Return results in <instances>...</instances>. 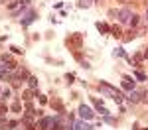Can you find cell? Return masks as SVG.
<instances>
[{
	"instance_id": "cell-1",
	"label": "cell",
	"mask_w": 148,
	"mask_h": 130,
	"mask_svg": "<svg viewBox=\"0 0 148 130\" xmlns=\"http://www.w3.org/2000/svg\"><path fill=\"white\" fill-rule=\"evenodd\" d=\"M65 46H67L69 49H73V51H79L81 47H83V34H79V32L69 34L67 39H65Z\"/></svg>"
},
{
	"instance_id": "cell-2",
	"label": "cell",
	"mask_w": 148,
	"mask_h": 130,
	"mask_svg": "<svg viewBox=\"0 0 148 130\" xmlns=\"http://www.w3.org/2000/svg\"><path fill=\"white\" fill-rule=\"evenodd\" d=\"M99 91H101V93H105V95H109V97H113L116 103H121V101H123L121 91H116V89H114V87H111L109 83H103L101 81V83H99Z\"/></svg>"
},
{
	"instance_id": "cell-3",
	"label": "cell",
	"mask_w": 148,
	"mask_h": 130,
	"mask_svg": "<svg viewBox=\"0 0 148 130\" xmlns=\"http://www.w3.org/2000/svg\"><path fill=\"white\" fill-rule=\"evenodd\" d=\"M79 114H81V118H85V120H91V118L95 116V112H93L87 105H81L79 106Z\"/></svg>"
},
{
	"instance_id": "cell-4",
	"label": "cell",
	"mask_w": 148,
	"mask_h": 130,
	"mask_svg": "<svg viewBox=\"0 0 148 130\" xmlns=\"http://www.w3.org/2000/svg\"><path fill=\"white\" fill-rule=\"evenodd\" d=\"M36 16H38V14H36V10H28L22 16V26H30V24L36 20Z\"/></svg>"
},
{
	"instance_id": "cell-5",
	"label": "cell",
	"mask_w": 148,
	"mask_h": 130,
	"mask_svg": "<svg viewBox=\"0 0 148 130\" xmlns=\"http://www.w3.org/2000/svg\"><path fill=\"white\" fill-rule=\"evenodd\" d=\"M116 16H119V20L125 24V22H130V18H132V12L128 10V8H123V10L116 12Z\"/></svg>"
},
{
	"instance_id": "cell-6",
	"label": "cell",
	"mask_w": 148,
	"mask_h": 130,
	"mask_svg": "<svg viewBox=\"0 0 148 130\" xmlns=\"http://www.w3.org/2000/svg\"><path fill=\"white\" fill-rule=\"evenodd\" d=\"M51 124H53V118L44 116V118H40V124H38V130H49V128H51Z\"/></svg>"
},
{
	"instance_id": "cell-7",
	"label": "cell",
	"mask_w": 148,
	"mask_h": 130,
	"mask_svg": "<svg viewBox=\"0 0 148 130\" xmlns=\"http://www.w3.org/2000/svg\"><path fill=\"white\" fill-rule=\"evenodd\" d=\"M144 93L146 91H130V95H128V103H138V101H142V97H144Z\"/></svg>"
},
{
	"instance_id": "cell-8",
	"label": "cell",
	"mask_w": 148,
	"mask_h": 130,
	"mask_svg": "<svg viewBox=\"0 0 148 130\" xmlns=\"http://www.w3.org/2000/svg\"><path fill=\"white\" fill-rule=\"evenodd\" d=\"M2 61L6 63V67H8L10 71H14V69H16V61H14V57H12V55L4 53V55H2Z\"/></svg>"
},
{
	"instance_id": "cell-9",
	"label": "cell",
	"mask_w": 148,
	"mask_h": 130,
	"mask_svg": "<svg viewBox=\"0 0 148 130\" xmlns=\"http://www.w3.org/2000/svg\"><path fill=\"white\" fill-rule=\"evenodd\" d=\"M123 89H126V91H134V81H132V77H128V75L123 77Z\"/></svg>"
},
{
	"instance_id": "cell-10",
	"label": "cell",
	"mask_w": 148,
	"mask_h": 130,
	"mask_svg": "<svg viewBox=\"0 0 148 130\" xmlns=\"http://www.w3.org/2000/svg\"><path fill=\"white\" fill-rule=\"evenodd\" d=\"M51 106L56 108L57 112H65V106H63V101H61V99H57V97H53V99H51Z\"/></svg>"
},
{
	"instance_id": "cell-11",
	"label": "cell",
	"mask_w": 148,
	"mask_h": 130,
	"mask_svg": "<svg viewBox=\"0 0 148 130\" xmlns=\"http://www.w3.org/2000/svg\"><path fill=\"white\" fill-rule=\"evenodd\" d=\"M93 126L91 124H87L85 120H75L73 122V130H91Z\"/></svg>"
},
{
	"instance_id": "cell-12",
	"label": "cell",
	"mask_w": 148,
	"mask_h": 130,
	"mask_svg": "<svg viewBox=\"0 0 148 130\" xmlns=\"http://www.w3.org/2000/svg\"><path fill=\"white\" fill-rule=\"evenodd\" d=\"M136 35H138L136 30H128V32H126V35H123V39H125V42H130V39H134Z\"/></svg>"
},
{
	"instance_id": "cell-13",
	"label": "cell",
	"mask_w": 148,
	"mask_h": 130,
	"mask_svg": "<svg viewBox=\"0 0 148 130\" xmlns=\"http://www.w3.org/2000/svg\"><path fill=\"white\" fill-rule=\"evenodd\" d=\"M97 30H99V32H103V34H109V32H111V26H109V24L97 22Z\"/></svg>"
},
{
	"instance_id": "cell-14",
	"label": "cell",
	"mask_w": 148,
	"mask_h": 130,
	"mask_svg": "<svg viewBox=\"0 0 148 130\" xmlns=\"http://www.w3.org/2000/svg\"><path fill=\"white\" fill-rule=\"evenodd\" d=\"M22 99L26 101V103H30V101L34 99V91H32V89H28V91H24V93H22Z\"/></svg>"
},
{
	"instance_id": "cell-15",
	"label": "cell",
	"mask_w": 148,
	"mask_h": 130,
	"mask_svg": "<svg viewBox=\"0 0 148 130\" xmlns=\"http://www.w3.org/2000/svg\"><path fill=\"white\" fill-rule=\"evenodd\" d=\"M111 34H113L114 37H123V30H121V26H113V28H111Z\"/></svg>"
},
{
	"instance_id": "cell-16",
	"label": "cell",
	"mask_w": 148,
	"mask_h": 130,
	"mask_svg": "<svg viewBox=\"0 0 148 130\" xmlns=\"http://www.w3.org/2000/svg\"><path fill=\"white\" fill-rule=\"evenodd\" d=\"M0 79H2V81H10L12 73H10V71H0Z\"/></svg>"
},
{
	"instance_id": "cell-17",
	"label": "cell",
	"mask_w": 148,
	"mask_h": 130,
	"mask_svg": "<svg viewBox=\"0 0 148 130\" xmlns=\"http://www.w3.org/2000/svg\"><path fill=\"white\" fill-rule=\"evenodd\" d=\"M49 130H67V126H63L61 122H53V124H51V128H49Z\"/></svg>"
},
{
	"instance_id": "cell-18",
	"label": "cell",
	"mask_w": 148,
	"mask_h": 130,
	"mask_svg": "<svg viewBox=\"0 0 148 130\" xmlns=\"http://www.w3.org/2000/svg\"><path fill=\"white\" fill-rule=\"evenodd\" d=\"M93 4V0H79V8H89Z\"/></svg>"
},
{
	"instance_id": "cell-19",
	"label": "cell",
	"mask_w": 148,
	"mask_h": 130,
	"mask_svg": "<svg viewBox=\"0 0 148 130\" xmlns=\"http://www.w3.org/2000/svg\"><path fill=\"white\" fill-rule=\"evenodd\" d=\"M18 124H20L18 120H8V126H6V130H14L16 126H18Z\"/></svg>"
},
{
	"instance_id": "cell-20",
	"label": "cell",
	"mask_w": 148,
	"mask_h": 130,
	"mask_svg": "<svg viewBox=\"0 0 148 130\" xmlns=\"http://www.w3.org/2000/svg\"><path fill=\"white\" fill-rule=\"evenodd\" d=\"M134 77H136L138 81H146V79H148L146 75H144V73H142V71H136V73H134Z\"/></svg>"
},
{
	"instance_id": "cell-21",
	"label": "cell",
	"mask_w": 148,
	"mask_h": 130,
	"mask_svg": "<svg viewBox=\"0 0 148 130\" xmlns=\"http://www.w3.org/2000/svg\"><path fill=\"white\" fill-rule=\"evenodd\" d=\"M6 126H8V120H6V116H0V130H6Z\"/></svg>"
},
{
	"instance_id": "cell-22",
	"label": "cell",
	"mask_w": 148,
	"mask_h": 130,
	"mask_svg": "<svg viewBox=\"0 0 148 130\" xmlns=\"http://www.w3.org/2000/svg\"><path fill=\"white\" fill-rule=\"evenodd\" d=\"M138 22H140V18H138L136 14H132V18H130V26L134 28V26H138Z\"/></svg>"
},
{
	"instance_id": "cell-23",
	"label": "cell",
	"mask_w": 148,
	"mask_h": 130,
	"mask_svg": "<svg viewBox=\"0 0 148 130\" xmlns=\"http://www.w3.org/2000/svg\"><path fill=\"white\" fill-rule=\"evenodd\" d=\"M113 55H114V57H125V51H123L121 47H116V49L113 51Z\"/></svg>"
},
{
	"instance_id": "cell-24",
	"label": "cell",
	"mask_w": 148,
	"mask_h": 130,
	"mask_svg": "<svg viewBox=\"0 0 148 130\" xmlns=\"http://www.w3.org/2000/svg\"><path fill=\"white\" fill-rule=\"evenodd\" d=\"M91 101H93V105L97 106V110H99V108H101V106H103V103H101V101H99V99H97V97H91Z\"/></svg>"
},
{
	"instance_id": "cell-25",
	"label": "cell",
	"mask_w": 148,
	"mask_h": 130,
	"mask_svg": "<svg viewBox=\"0 0 148 130\" xmlns=\"http://www.w3.org/2000/svg\"><path fill=\"white\" fill-rule=\"evenodd\" d=\"M28 81H30V87H32V89L38 87V79H36V77H28Z\"/></svg>"
},
{
	"instance_id": "cell-26",
	"label": "cell",
	"mask_w": 148,
	"mask_h": 130,
	"mask_svg": "<svg viewBox=\"0 0 148 130\" xmlns=\"http://www.w3.org/2000/svg\"><path fill=\"white\" fill-rule=\"evenodd\" d=\"M6 112H8V106L4 105V103H0V116H4Z\"/></svg>"
},
{
	"instance_id": "cell-27",
	"label": "cell",
	"mask_w": 148,
	"mask_h": 130,
	"mask_svg": "<svg viewBox=\"0 0 148 130\" xmlns=\"http://www.w3.org/2000/svg\"><path fill=\"white\" fill-rule=\"evenodd\" d=\"M8 97H10V89H4V91H2V97H0V99H4V101H6Z\"/></svg>"
},
{
	"instance_id": "cell-28",
	"label": "cell",
	"mask_w": 148,
	"mask_h": 130,
	"mask_svg": "<svg viewBox=\"0 0 148 130\" xmlns=\"http://www.w3.org/2000/svg\"><path fill=\"white\" fill-rule=\"evenodd\" d=\"M20 108H22L20 103H12V110H14V112H20Z\"/></svg>"
},
{
	"instance_id": "cell-29",
	"label": "cell",
	"mask_w": 148,
	"mask_h": 130,
	"mask_svg": "<svg viewBox=\"0 0 148 130\" xmlns=\"http://www.w3.org/2000/svg\"><path fill=\"white\" fill-rule=\"evenodd\" d=\"M105 122H107V124H116V120H114L113 116H105Z\"/></svg>"
},
{
	"instance_id": "cell-30",
	"label": "cell",
	"mask_w": 148,
	"mask_h": 130,
	"mask_svg": "<svg viewBox=\"0 0 148 130\" xmlns=\"http://www.w3.org/2000/svg\"><path fill=\"white\" fill-rule=\"evenodd\" d=\"M73 79H75L73 73H67V75H65V81H67V83H73Z\"/></svg>"
},
{
	"instance_id": "cell-31",
	"label": "cell",
	"mask_w": 148,
	"mask_h": 130,
	"mask_svg": "<svg viewBox=\"0 0 148 130\" xmlns=\"http://www.w3.org/2000/svg\"><path fill=\"white\" fill-rule=\"evenodd\" d=\"M18 2H20V6H22V8H26V6H30V0H18Z\"/></svg>"
},
{
	"instance_id": "cell-32",
	"label": "cell",
	"mask_w": 148,
	"mask_h": 130,
	"mask_svg": "<svg viewBox=\"0 0 148 130\" xmlns=\"http://www.w3.org/2000/svg\"><path fill=\"white\" fill-rule=\"evenodd\" d=\"M0 71H10V69H8V67H6V63H4L2 59H0Z\"/></svg>"
},
{
	"instance_id": "cell-33",
	"label": "cell",
	"mask_w": 148,
	"mask_h": 130,
	"mask_svg": "<svg viewBox=\"0 0 148 130\" xmlns=\"http://www.w3.org/2000/svg\"><path fill=\"white\" fill-rule=\"evenodd\" d=\"M40 103H42V105H46V103H47V97H46V95H40Z\"/></svg>"
},
{
	"instance_id": "cell-34",
	"label": "cell",
	"mask_w": 148,
	"mask_h": 130,
	"mask_svg": "<svg viewBox=\"0 0 148 130\" xmlns=\"http://www.w3.org/2000/svg\"><path fill=\"white\" fill-rule=\"evenodd\" d=\"M10 49H12V51H14V53H22V49H20V47H18V46H12Z\"/></svg>"
},
{
	"instance_id": "cell-35",
	"label": "cell",
	"mask_w": 148,
	"mask_h": 130,
	"mask_svg": "<svg viewBox=\"0 0 148 130\" xmlns=\"http://www.w3.org/2000/svg\"><path fill=\"white\" fill-rule=\"evenodd\" d=\"M142 53H144V57L148 59V47H146V49H144V51H142Z\"/></svg>"
},
{
	"instance_id": "cell-36",
	"label": "cell",
	"mask_w": 148,
	"mask_h": 130,
	"mask_svg": "<svg viewBox=\"0 0 148 130\" xmlns=\"http://www.w3.org/2000/svg\"><path fill=\"white\" fill-rule=\"evenodd\" d=\"M146 22H148V10H146Z\"/></svg>"
},
{
	"instance_id": "cell-37",
	"label": "cell",
	"mask_w": 148,
	"mask_h": 130,
	"mask_svg": "<svg viewBox=\"0 0 148 130\" xmlns=\"http://www.w3.org/2000/svg\"><path fill=\"white\" fill-rule=\"evenodd\" d=\"M116 2H126V0H116Z\"/></svg>"
},
{
	"instance_id": "cell-38",
	"label": "cell",
	"mask_w": 148,
	"mask_h": 130,
	"mask_svg": "<svg viewBox=\"0 0 148 130\" xmlns=\"http://www.w3.org/2000/svg\"><path fill=\"white\" fill-rule=\"evenodd\" d=\"M0 97H2V89H0Z\"/></svg>"
},
{
	"instance_id": "cell-39",
	"label": "cell",
	"mask_w": 148,
	"mask_h": 130,
	"mask_svg": "<svg viewBox=\"0 0 148 130\" xmlns=\"http://www.w3.org/2000/svg\"><path fill=\"white\" fill-rule=\"evenodd\" d=\"M142 130H148V128H142Z\"/></svg>"
}]
</instances>
